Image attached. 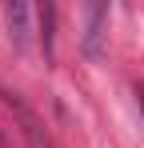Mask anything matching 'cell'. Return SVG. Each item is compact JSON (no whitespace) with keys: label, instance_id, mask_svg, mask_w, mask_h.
I'll list each match as a JSON object with an SVG mask.
<instances>
[{"label":"cell","instance_id":"6da1fadb","mask_svg":"<svg viewBox=\"0 0 144 148\" xmlns=\"http://www.w3.org/2000/svg\"><path fill=\"white\" fill-rule=\"evenodd\" d=\"M36 16V8H28V4H8L4 8V20H8V36H12V44L24 48L28 44V20Z\"/></svg>","mask_w":144,"mask_h":148},{"label":"cell","instance_id":"7a4b0ae2","mask_svg":"<svg viewBox=\"0 0 144 148\" xmlns=\"http://www.w3.org/2000/svg\"><path fill=\"white\" fill-rule=\"evenodd\" d=\"M84 16H88V28H84V52H88V56H96V52H100L104 24H108V8H104V4H92Z\"/></svg>","mask_w":144,"mask_h":148},{"label":"cell","instance_id":"3957f363","mask_svg":"<svg viewBox=\"0 0 144 148\" xmlns=\"http://www.w3.org/2000/svg\"><path fill=\"white\" fill-rule=\"evenodd\" d=\"M36 16H40V40H44V56H52V20H56V8L44 4V8H36Z\"/></svg>","mask_w":144,"mask_h":148}]
</instances>
